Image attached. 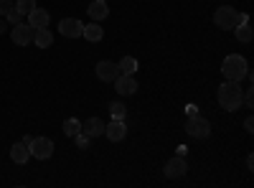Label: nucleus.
I'll list each match as a JSON object with an SVG mask.
<instances>
[{
    "label": "nucleus",
    "mask_w": 254,
    "mask_h": 188,
    "mask_svg": "<svg viewBox=\"0 0 254 188\" xmlns=\"http://www.w3.org/2000/svg\"><path fill=\"white\" fill-rule=\"evenodd\" d=\"M186 171H188V165H186L183 155H176V158H171V160L163 165V173H165L168 178H183Z\"/></svg>",
    "instance_id": "nucleus-8"
},
{
    "label": "nucleus",
    "mask_w": 254,
    "mask_h": 188,
    "mask_svg": "<svg viewBox=\"0 0 254 188\" xmlns=\"http://www.w3.org/2000/svg\"><path fill=\"white\" fill-rule=\"evenodd\" d=\"M81 36L87 38V41H92V44H97V41H102V36H104V31L99 28V23L97 20H92L89 26H84V31H81Z\"/></svg>",
    "instance_id": "nucleus-17"
},
{
    "label": "nucleus",
    "mask_w": 254,
    "mask_h": 188,
    "mask_svg": "<svg viewBox=\"0 0 254 188\" xmlns=\"http://www.w3.org/2000/svg\"><path fill=\"white\" fill-rule=\"evenodd\" d=\"M252 127H254V120H252V117H247V120H244V130H247V132H254Z\"/></svg>",
    "instance_id": "nucleus-26"
},
{
    "label": "nucleus",
    "mask_w": 254,
    "mask_h": 188,
    "mask_svg": "<svg viewBox=\"0 0 254 188\" xmlns=\"http://www.w3.org/2000/svg\"><path fill=\"white\" fill-rule=\"evenodd\" d=\"M214 23L221 28V31H231L237 23H239V13L237 8H231V5H221L216 13H214Z\"/></svg>",
    "instance_id": "nucleus-4"
},
{
    "label": "nucleus",
    "mask_w": 254,
    "mask_h": 188,
    "mask_svg": "<svg viewBox=\"0 0 254 188\" xmlns=\"http://www.w3.org/2000/svg\"><path fill=\"white\" fill-rule=\"evenodd\" d=\"M186 112H188V117H193V115H198V107H196V104H188Z\"/></svg>",
    "instance_id": "nucleus-27"
},
{
    "label": "nucleus",
    "mask_w": 254,
    "mask_h": 188,
    "mask_svg": "<svg viewBox=\"0 0 254 188\" xmlns=\"http://www.w3.org/2000/svg\"><path fill=\"white\" fill-rule=\"evenodd\" d=\"M104 135H107L112 142L125 140V135H127V125H125V120H112L110 125H104Z\"/></svg>",
    "instance_id": "nucleus-11"
},
{
    "label": "nucleus",
    "mask_w": 254,
    "mask_h": 188,
    "mask_svg": "<svg viewBox=\"0 0 254 188\" xmlns=\"http://www.w3.org/2000/svg\"><path fill=\"white\" fill-rule=\"evenodd\" d=\"M13 8V0H0V15H5Z\"/></svg>",
    "instance_id": "nucleus-25"
},
{
    "label": "nucleus",
    "mask_w": 254,
    "mask_h": 188,
    "mask_svg": "<svg viewBox=\"0 0 254 188\" xmlns=\"http://www.w3.org/2000/svg\"><path fill=\"white\" fill-rule=\"evenodd\" d=\"M117 69H120V74H135L137 71V59L135 56H122Z\"/></svg>",
    "instance_id": "nucleus-18"
},
{
    "label": "nucleus",
    "mask_w": 254,
    "mask_h": 188,
    "mask_svg": "<svg viewBox=\"0 0 254 188\" xmlns=\"http://www.w3.org/2000/svg\"><path fill=\"white\" fill-rule=\"evenodd\" d=\"M231 31H234L237 33V38L242 41V44H249V41H252V28H249V23H239V26H234V28H231Z\"/></svg>",
    "instance_id": "nucleus-19"
},
{
    "label": "nucleus",
    "mask_w": 254,
    "mask_h": 188,
    "mask_svg": "<svg viewBox=\"0 0 254 188\" xmlns=\"http://www.w3.org/2000/svg\"><path fill=\"white\" fill-rule=\"evenodd\" d=\"M81 132L87 135V137H99V135H104V122L99 120V117H89L87 122H81Z\"/></svg>",
    "instance_id": "nucleus-12"
},
{
    "label": "nucleus",
    "mask_w": 254,
    "mask_h": 188,
    "mask_svg": "<svg viewBox=\"0 0 254 188\" xmlns=\"http://www.w3.org/2000/svg\"><path fill=\"white\" fill-rule=\"evenodd\" d=\"M110 115H112V120H125L127 107H125L122 102H112V104H110Z\"/></svg>",
    "instance_id": "nucleus-21"
},
{
    "label": "nucleus",
    "mask_w": 254,
    "mask_h": 188,
    "mask_svg": "<svg viewBox=\"0 0 254 188\" xmlns=\"http://www.w3.org/2000/svg\"><path fill=\"white\" fill-rule=\"evenodd\" d=\"M81 31H84V23L79 18H61L59 20V33L64 38H79Z\"/></svg>",
    "instance_id": "nucleus-6"
},
{
    "label": "nucleus",
    "mask_w": 254,
    "mask_h": 188,
    "mask_svg": "<svg viewBox=\"0 0 254 188\" xmlns=\"http://www.w3.org/2000/svg\"><path fill=\"white\" fill-rule=\"evenodd\" d=\"M5 18H8V23H13V26H15V23H20V20H23V15L18 13V8H15V5H13V8H10V10L5 13Z\"/></svg>",
    "instance_id": "nucleus-23"
},
{
    "label": "nucleus",
    "mask_w": 254,
    "mask_h": 188,
    "mask_svg": "<svg viewBox=\"0 0 254 188\" xmlns=\"http://www.w3.org/2000/svg\"><path fill=\"white\" fill-rule=\"evenodd\" d=\"M115 84H117V94H122V97H130V94L137 92V81H135L132 74H120L115 79Z\"/></svg>",
    "instance_id": "nucleus-9"
},
{
    "label": "nucleus",
    "mask_w": 254,
    "mask_h": 188,
    "mask_svg": "<svg viewBox=\"0 0 254 188\" xmlns=\"http://www.w3.org/2000/svg\"><path fill=\"white\" fill-rule=\"evenodd\" d=\"M183 130H186V135L196 137V140H206L211 135V122L206 117H201V115H193V117H188Z\"/></svg>",
    "instance_id": "nucleus-3"
},
{
    "label": "nucleus",
    "mask_w": 254,
    "mask_h": 188,
    "mask_svg": "<svg viewBox=\"0 0 254 188\" xmlns=\"http://www.w3.org/2000/svg\"><path fill=\"white\" fill-rule=\"evenodd\" d=\"M15 8H18V13H20V15L26 18V15H28V13L36 8V0H18V3H15Z\"/></svg>",
    "instance_id": "nucleus-22"
},
{
    "label": "nucleus",
    "mask_w": 254,
    "mask_h": 188,
    "mask_svg": "<svg viewBox=\"0 0 254 188\" xmlns=\"http://www.w3.org/2000/svg\"><path fill=\"white\" fill-rule=\"evenodd\" d=\"M33 44H36L38 49H49V46L54 44L51 31H49V28H33Z\"/></svg>",
    "instance_id": "nucleus-16"
},
{
    "label": "nucleus",
    "mask_w": 254,
    "mask_h": 188,
    "mask_svg": "<svg viewBox=\"0 0 254 188\" xmlns=\"http://www.w3.org/2000/svg\"><path fill=\"white\" fill-rule=\"evenodd\" d=\"M8 31V20H0V33H5Z\"/></svg>",
    "instance_id": "nucleus-28"
},
{
    "label": "nucleus",
    "mask_w": 254,
    "mask_h": 188,
    "mask_svg": "<svg viewBox=\"0 0 254 188\" xmlns=\"http://www.w3.org/2000/svg\"><path fill=\"white\" fill-rule=\"evenodd\" d=\"M31 155H36L38 160H49L54 155V142L49 137H33V142L28 145Z\"/></svg>",
    "instance_id": "nucleus-5"
},
{
    "label": "nucleus",
    "mask_w": 254,
    "mask_h": 188,
    "mask_svg": "<svg viewBox=\"0 0 254 188\" xmlns=\"http://www.w3.org/2000/svg\"><path fill=\"white\" fill-rule=\"evenodd\" d=\"M10 38H13V44H18V46H28V44H33V28L20 20V23L13 26Z\"/></svg>",
    "instance_id": "nucleus-7"
},
{
    "label": "nucleus",
    "mask_w": 254,
    "mask_h": 188,
    "mask_svg": "<svg viewBox=\"0 0 254 188\" xmlns=\"http://www.w3.org/2000/svg\"><path fill=\"white\" fill-rule=\"evenodd\" d=\"M74 140H76V145H79L81 150H87V148H89V142H92V137H87V135H84V132L74 135Z\"/></svg>",
    "instance_id": "nucleus-24"
},
{
    "label": "nucleus",
    "mask_w": 254,
    "mask_h": 188,
    "mask_svg": "<svg viewBox=\"0 0 254 188\" xmlns=\"http://www.w3.org/2000/svg\"><path fill=\"white\" fill-rule=\"evenodd\" d=\"M120 76V69L115 61H99L97 64V79L99 81H115Z\"/></svg>",
    "instance_id": "nucleus-10"
},
{
    "label": "nucleus",
    "mask_w": 254,
    "mask_h": 188,
    "mask_svg": "<svg viewBox=\"0 0 254 188\" xmlns=\"http://www.w3.org/2000/svg\"><path fill=\"white\" fill-rule=\"evenodd\" d=\"M79 132H81V122H79L76 117H69L66 122H64V135L74 137V135H79Z\"/></svg>",
    "instance_id": "nucleus-20"
},
{
    "label": "nucleus",
    "mask_w": 254,
    "mask_h": 188,
    "mask_svg": "<svg viewBox=\"0 0 254 188\" xmlns=\"http://www.w3.org/2000/svg\"><path fill=\"white\" fill-rule=\"evenodd\" d=\"M242 87H239V81H224V84L219 87V104L226 110V112H234L242 107Z\"/></svg>",
    "instance_id": "nucleus-1"
},
{
    "label": "nucleus",
    "mask_w": 254,
    "mask_h": 188,
    "mask_svg": "<svg viewBox=\"0 0 254 188\" xmlns=\"http://www.w3.org/2000/svg\"><path fill=\"white\" fill-rule=\"evenodd\" d=\"M87 13L92 15V20H97V23H99V20H104V18H107L110 15V8H107V0H94V3L87 8Z\"/></svg>",
    "instance_id": "nucleus-15"
},
{
    "label": "nucleus",
    "mask_w": 254,
    "mask_h": 188,
    "mask_svg": "<svg viewBox=\"0 0 254 188\" xmlns=\"http://www.w3.org/2000/svg\"><path fill=\"white\" fill-rule=\"evenodd\" d=\"M10 158L18 163V165H26L31 160V150H28V145L26 142H15L13 148H10Z\"/></svg>",
    "instance_id": "nucleus-14"
},
{
    "label": "nucleus",
    "mask_w": 254,
    "mask_h": 188,
    "mask_svg": "<svg viewBox=\"0 0 254 188\" xmlns=\"http://www.w3.org/2000/svg\"><path fill=\"white\" fill-rule=\"evenodd\" d=\"M26 18H28V26H31V28H46L49 20H51V15H49L46 10H41V8H33Z\"/></svg>",
    "instance_id": "nucleus-13"
},
{
    "label": "nucleus",
    "mask_w": 254,
    "mask_h": 188,
    "mask_svg": "<svg viewBox=\"0 0 254 188\" xmlns=\"http://www.w3.org/2000/svg\"><path fill=\"white\" fill-rule=\"evenodd\" d=\"M221 74H224V79H229V81H242V79L249 74L247 59L239 56V54H229V56L224 59V64H221Z\"/></svg>",
    "instance_id": "nucleus-2"
}]
</instances>
